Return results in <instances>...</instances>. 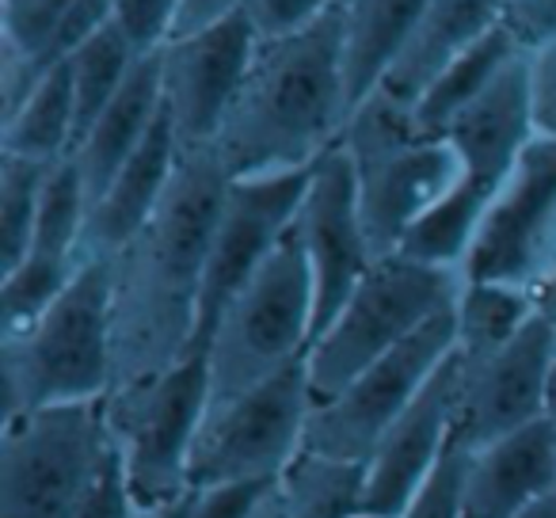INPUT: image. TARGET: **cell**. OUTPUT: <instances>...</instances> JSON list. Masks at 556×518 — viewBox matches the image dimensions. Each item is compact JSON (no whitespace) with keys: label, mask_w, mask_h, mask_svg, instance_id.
Returning a JSON list of instances; mask_svg holds the SVG:
<instances>
[{"label":"cell","mask_w":556,"mask_h":518,"mask_svg":"<svg viewBox=\"0 0 556 518\" xmlns=\"http://www.w3.org/2000/svg\"><path fill=\"white\" fill-rule=\"evenodd\" d=\"M229 176L214 153L179 156L156 214L111 255L115 389L184 363L199 343L202 287Z\"/></svg>","instance_id":"obj_1"},{"label":"cell","mask_w":556,"mask_h":518,"mask_svg":"<svg viewBox=\"0 0 556 518\" xmlns=\"http://www.w3.org/2000/svg\"><path fill=\"white\" fill-rule=\"evenodd\" d=\"M348 118L336 4L305 31L260 39L210 153L229 179L298 176L340 146Z\"/></svg>","instance_id":"obj_2"},{"label":"cell","mask_w":556,"mask_h":518,"mask_svg":"<svg viewBox=\"0 0 556 518\" xmlns=\"http://www.w3.org/2000/svg\"><path fill=\"white\" fill-rule=\"evenodd\" d=\"M355 168L358 210L374 255H396L424 217L462 187L465 164L446 134L427 130L416 108L374 92L358 103L343 130Z\"/></svg>","instance_id":"obj_3"},{"label":"cell","mask_w":556,"mask_h":518,"mask_svg":"<svg viewBox=\"0 0 556 518\" xmlns=\"http://www.w3.org/2000/svg\"><path fill=\"white\" fill-rule=\"evenodd\" d=\"M4 416L96 404L115 389L111 260L88 255L65 294L16 336H0Z\"/></svg>","instance_id":"obj_4"},{"label":"cell","mask_w":556,"mask_h":518,"mask_svg":"<svg viewBox=\"0 0 556 518\" xmlns=\"http://www.w3.org/2000/svg\"><path fill=\"white\" fill-rule=\"evenodd\" d=\"M313 275L298 240L287 232L267 255V264L225 305L199 348L206 355L210 408L252 393L263 381L305 363L313 348Z\"/></svg>","instance_id":"obj_5"},{"label":"cell","mask_w":556,"mask_h":518,"mask_svg":"<svg viewBox=\"0 0 556 518\" xmlns=\"http://www.w3.org/2000/svg\"><path fill=\"white\" fill-rule=\"evenodd\" d=\"M465 279L450 267H431L408 255H381L355 287L340 317L313 340L305 355L313 404L336 396L366 366L427 328L457 305Z\"/></svg>","instance_id":"obj_6"},{"label":"cell","mask_w":556,"mask_h":518,"mask_svg":"<svg viewBox=\"0 0 556 518\" xmlns=\"http://www.w3.org/2000/svg\"><path fill=\"white\" fill-rule=\"evenodd\" d=\"M206 408L210 378L202 351L103 396V424L141 510L168 507L191 492V454Z\"/></svg>","instance_id":"obj_7"},{"label":"cell","mask_w":556,"mask_h":518,"mask_svg":"<svg viewBox=\"0 0 556 518\" xmlns=\"http://www.w3.org/2000/svg\"><path fill=\"white\" fill-rule=\"evenodd\" d=\"M108 450L103 401L4 416L0 518H73Z\"/></svg>","instance_id":"obj_8"},{"label":"cell","mask_w":556,"mask_h":518,"mask_svg":"<svg viewBox=\"0 0 556 518\" xmlns=\"http://www.w3.org/2000/svg\"><path fill=\"white\" fill-rule=\"evenodd\" d=\"M313 389L305 363L244 396L206 408L191 454V492L214 484H275L305 450Z\"/></svg>","instance_id":"obj_9"},{"label":"cell","mask_w":556,"mask_h":518,"mask_svg":"<svg viewBox=\"0 0 556 518\" xmlns=\"http://www.w3.org/2000/svg\"><path fill=\"white\" fill-rule=\"evenodd\" d=\"M465 282H500L541 302L556 282V141L533 138L488 202L462 264Z\"/></svg>","instance_id":"obj_10"},{"label":"cell","mask_w":556,"mask_h":518,"mask_svg":"<svg viewBox=\"0 0 556 518\" xmlns=\"http://www.w3.org/2000/svg\"><path fill=\"white\" fill-rule=\"evenodd\" d=\"M454 348L457 328L454 309H450L427 328H419L401 348L389 351L386 358L366 366L336 396L313 404L309 424H305V450L343 457V462H370L389 427L412 408V401L424 393L427 381L439 374V366L454 355Z\"/></svg>","instance_id":"obj_11"},{"label":"cell","mask_w":556,"mask_h":518,"mask_svg":"<svg viewBox=\"0 0 556 518\" xmlns=\"http://www.w3.org/2000/svg\"><path fill=\"white\" fill-rule=\"evenodd\" d=\"M290 237L302 248L313 275V298H317V320L313 340L340 317L348 298L374 267V248L366 240L363 210H358L355 168L343 141L328 156H320L309 172V187L290 225Z\"/></svg>","instance_id":"obj_12"},{"label":"cell","mask_w":556,"mask_h":518,"mask_svg":"<svg viewBox=\"0 0 556 518\" xmlns=\"http://www.w3.org/2000/svg\"><path fill=\"white\" fill-rule=\"evenodd\" d=\"M260 35L244 12L172 39L161 50L164 111L176 134L179 156L210 153L255 58Z\"/></svg>","instance_id":"obj_13"},{"label":"cell","mask_w":556,"mask_h":518,"mask_svg":"<svg viewBox=\"0 0 556 518\" xmlns=\"http://www.w3.org/2000/svg\"><path fill=\"white\" fill-rule=\"evenodd\" d=\"M462 358V355H457ZM556 370V320L538 313L522 332L500 351L465 363L457 393L454 439L480 450L495 439L548 419V381Z\"/></svg>","instance_id":"obj_14"},{"label":"cell","mask_w":556,"mask_h":518,"mask_svg":"<svg viewBox=\"0 0 556 518\" xmlns=\"http://www.w3.org/2000/svg\"><path fill=\"white\" fill-rule=\"evenodd\" d=\"M313 172V168H309ZM309 172L298 176H270V179H229L222 214L214 225L206 260V287H202L199 313V343H206L214 320L225 305L237 298V290L267 264V255L282 244V237L294 225L302 206V194L309 187Z\"/></svg>","instance_id":"obj_15"},{"label":"cell","mask_w":556,"mask_h":518,"mask_svg":"<svg viewBox=\"0 0 556 518\" xmlns=\"http://www.w3.org/2000/svg\"><path fill=\"white\" fill-rule=\"evenodd\" d=\"M457 393H462V358L457 348L439 366L412 408L389 427L378 450L366 462V510L381 518H401L408 500L419 492L434 465L454 442L457 424Z\"/></svg>","instance_id":"obj_16"},{"label":"cell","mask_w":556,"mask_h":518,"mask_svg":"<svg viewBox=\"0 0 556 518\" xmlns=\"http://www.w3.org/2000/svg\"><path fill=\"white\" fill-rule=\"evenodd\" d=\"M556 492V427L548 419L472 450L465 518H518Z\"/></svg>","instance_id":"obj_17"},{"label":"cell","mask_w":556,"mask_h":518,"mask_svg":"<svg viewBox=\"0 0 556 518\" xmlns=\"http://www.w3.org/2000/svg\"><path fill=\"white\" fill-rule=\"evenodd\" d=\"M503 24V0H427L378 92L416 108L427 88Z\"/></svg>","instance_id":"obj_18"},{"label":"cell","mask_w":556,"mask_h":518,"mask_svg":"<svg viewBox=\"0 0 556 518\" xmlns=\"http://www.w3.org/2000/svg\"><path fill=\"white\" fill-rule=\"evenodd\" d=\"M176 168H179V146H176V134H172L168 111H164L161 123L146 138V146L126 161V168L96 199L92 214H88L85 255H108L111 260L156 214L172 179H176Z\"/></svg>","instance_id":"obj_19"},{"label":"cell","mask_w":556,"mask_h":518,"mask_svg":"<svg viewBox=\"0 0 556 518\" xmlns=\"http://www.w3.org/2000/svg\"><path fill=\"white\" fill-rule=\"evenodd\" d=\"M161 115H164V80H161V50H156V54H146L134 65L123 92L108 103V111L96 118L92 130L80 138L77 153H73L92 206L111 187V179L126 168V161L146 146V138L161 123Z\"/></svg>","instance_id":"obj_20"},{"label":"cell","mask_w":556,"mask_h":518,"mask_svg":"<svg viewBox=\"0 0 556 518\" xmlns=\"http://www.w3.org/2000/svg\"><path fill=\"white\" fill-rule=\"evenodd\" d=\"M424 9L427 0H340V54L351 111L386 85Z\"/></svg>","instance_id":"obj_21"},{"label":"cell","mask_w":556,"mask_h":518,"mask_svg":"<svg viewBox=\"0 0 556 518\" xmlns=\"http://www.w3.org/2000/svg\"><path fill=\"white\" fill-rule=\"evenodd\" d=\"M73 149H77V96H73L70 65L62 62L9 118H0V153L58 164L73 156Z\"/></svg>","instance_id":"obj_22"},{"label":"cell","mask_w":556,"mask_h":518,"mask_svg":"<svg viewBox=\"0 0 556 518\" xmlns=\"http://www.w3.org/2000/svg\"><path fill=\"white\" fill-rule=\"evenodd\" d=\"M275 488L290 518H355L366 510V462L302 450Z\"/></svg>","instance_id":"obj_23"},{"label":"cell","mask_w":556,"mask_h":518,"mask_svg":"<svg viewBox=\"0 0 556 518\" xmlns=\"http://www.w3.org/2000/svg\"><path fill=\"white\" fill-rule=\"evenodd\" d=\"M538 313L541 302L526 290L500 287V282H465L454 305L457 355L465 363L492 355L503 343L515 340Z\"/></svg>","instance_id":"obj_24"},{"label":"cell","mask_w":556,"mask_h":518,"mask_svg":"<svg viewBox=\"0 0 556 518\" xmlns=\"http://www.w3.org/2000/svg\"><path fill=\"white\" fill-rule=\"evenodd\" d=\"M515 54H522V50L515 47L507 27L500 24L484 42H477L462 62H454L431 88H427V96L416 103V118L427 126V130L446 134L450 123H454L472 100H480V96L488 92V85L500 77L503 65H507Z\"/></svg>","instance_id":"obj_25"},{"label":"cell","mask_w":556,"mask_h":518,"mask_svg":"<svg viewBox=\"0 0 556 518\" xmlns=\"http://www.w3.org/2000/svg\"><path fill=\"white\" fill-rule=\"evenodd\" d=\"M146 54L130 47L123 31L111 20L96 39H88L77 54L70 58V77H73V96H77V146L88 130H92L96 118L108 111V103L123 92V85L130 80L134 65ZM77 153V149H73Z\"/></svg>","instance_id":"obj_26"},{"label":"cell","mask_w":556,"mask_h":518,"mask_svg":"<svg viewBox=\"0 0 556 518\" xmlns=\"http://www.w3.org/2000/svg\"><path fill=\"white\" fill-rule=\"evenodd\" d=\"M54 164L0 153V267L9 271L31 248L42 187Z\"/></svg>","instance_id":"obj_27"},{"label":"cell","mask_w":556,"mask_h":518,"mask_svg":"<svg viewBox=\"0 0 556 518\" xmlns=\"http://www.w3.org/2000/svg\"><path fill=\"white\" fill-rule=\"evenodd\" d=\"M80 267L47 264V260H20L16 267L0 275V336H16L31 328L73 282Z\"/></svg>","instance_id":"obj_28"},{"label":"cell","mask_w":556,"mask_h":518,"mask_svg":"<svg viewBox=\"0 0 556 518\" xmlns=\"http://www.w3.org/2000/svg\"><path fill=\"white\" fill-rule=\"evenodd\" d=\"M73 4L77 0H0V47L35 62L39 73H50L47 47Z\"/></svg>","instance_id":"obj_29"},{"label":"cell","mask_w":556,"mask_h":518,"mask_svg":"<svg viewBox=\"0 0 556 518\" xmlns=\"http://www.w3.org/2000/svg\"><path fill=\"white\" fill-rule=\"evenodd\" d=\"M472 450L462 442H450L442 462L431 477L419 484V492L408 500L401 518H465V472H469Z\"/></svg>","instance_id":"obj_30"},{"label":"cell","mask_w":556,"mask_h":518,"mask_svg":"<svg viewBox=\"0 0 556 518\" xmlns=\"http://www.w3.org/2000/svg\"><path fill=\"white\" fill-rule=\"evenodd\" d=\"M184 0H115V27L138 54H156L172 42Z\"/></svg>","instance_id":"obj_31"},{"label":"cell","mask_w":556,"mask_h":518,"mask_svg":"<svg viewBox=\"0 0 556 518\" xmlns=\"http://www.w3.org/2000/svg\"><path fill=\"white\" fill-rule=\"evenodd\" d=\"M141 515H146V510H141L138 500H134V488H130V480H126V469H123V462H118L115 446H111L100 465V472H96L92 484H88L85 500H80L77 510H73V518H141Z\"/></svg>","instance_id":"obj_32"},{"label":"cell","mask_w":556,"mask_h":518,"mask_svg":"<svg viewBox=\"0 0 556 518\" xmlns=\"http://www.w3.org/2000/svg\"><path fill=\"white\" fill-rule=\"evenodd\" d=\"M340 0H244V16L252 20L260 39H282V35L305 31L320 16L336 9Z\"/></svg>","instance_id":"obj_33"},{"label":"cell","mask_w":556,"mask_h":518,"mask_svg":"<svg viewBox=\"0 0 556 518\" xmlns=\"http://www.w3.org/2000/svg\"><path fill=\"white\" fill-rule=\"evenodd\" d=\"M270 484H214L194 488L187 500V518H255Z\"/></svg>","instance_id":"obj_34"},{"label":"cell","mask_w":556,"mask_h":518,"mask_svg":"<svg viewBox=\"0 0 556 518\" xmlns=\"http://www.w3.org/2000/svg\"><path fill=\"white\" fill-rule=\"evenodd\" d=\"M503 27L522 54L556 42V0H510L503 9Z\"/></svg>","instance_id":"obj_35"},{"label":"cell","mask_w":556,"mask_h":518,"mask_svg":"<svg viewBox=\"0 0 556 518\" xmlns=\"http://www.w3.org/2000/svg\"><path fill=\"white\" fill-rule=\"evenodd\" d=\"M530 65V111H533V134L556 141V42L526 54Z\"/></svg>","instance_id":"obj_36"},{"label":"cell","mask_w":556,"mask_h":518,"mask_svg":"<svg viewBox=\"0 0 556 518\" xmlns=\"http://www.w3.org/2000/svg\"><path fill=\"white\" fill-rule=\"evenodd\" d=\"M244 9V0H184V9H179V20H176V31L172 39H184V35H194V31H206V27L222 24V20L237 16Z\"/></svg>","instance_id":"obj_37"},{"label":"cell","mask_w":556,"mask_h":518,"mask_svg":"<svg viewBox=\"0 0 556 518\" xmlns=\"http://www.w3.org/2000/svg\"><path fill=\"white\" fill-rule=\"evenodd\" d=\"M255 518H290L287 515V503H282V495H278V488L270 484V492L263 495L260 510H255Z\"/></svg>","instance_id":"obj_38"},{"label":"cell","mask_w":556,"mask_h":518,"mask_svg":"<svg viewBox=\"0 0 556 518\" xmlns=\"http://www.w3.org/2000/svg\"><path fill=\"white\" fill-rule=\"evenodd\" d=\"M187 500H191V492L184 495V500L168 503V507H156V510H146L141 518H187Z\"/></svg>","instance_id":"obj_39"},{"label":"cell","mask_w":556,"mask_h":518,"mask_svg":"<svg viewBox=\"0 0 556 518\" xmlns=\"http://www.w3.org/2000/svg\"><path fill=\"white\" fill-rule=\"evenodd\" d=\"M518 518H556V492H548L545 500H538L530 510H522Z\"/></svg>","instance_id":"obj_40"},{"label":"cell","mask_w":556,"mask_h":518,"mask_svg":"<svg viewBox=\"0 0 556 518\" xmlns=\"http://www.w3.org/2000/svg\"><path fill=\"white\" fill-rule=\"evenodd\" d=\"M541 313H548V317L556 320V282L541 294Z\"/></svg>","instance_id":"obj_41"},{"label":"cell","mask_w":556,"mask_h":518,"mask_svg":"<svg viewBox=\"0 0 556 518\" xmlns=\"http://www.w3.org/2000/svg\"><path fill=\"white\" fill-rule=\"evenodd\" d=\"M548 424L556 427V370H553V381H548Z\"/></svg>","instance_id":"obj_42"},{"label":"cell","mask_w":556,"mask_h":518,"mask_svg":"<svg viewBox=\"0 0 556 518\" xmlns=\"http://www.w3.org/2000/svg\"><path fill=\"white\" fill-rule=\"evenodd\" d=\"M355 518H381V515H370V510H363V515H355Z\"/></svg>","instance_id":"obj_43"},{"label":"cell","mask_w":556,"mask_h":518,"mask_svg":"<svg viewBox=\"0 0 556 518\" xmlns=\"http://www.w3.org/2000/svg\"><path fill=\"white\" fill-rule=\"evenodd\" d=\"M507 4H510V0H503V9H507Z\"/></svg>","instance_id":"obj_44"}]
</instances>
